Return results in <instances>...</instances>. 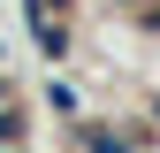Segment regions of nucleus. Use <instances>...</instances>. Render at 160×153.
Returning a JSON list of instances; mask_svg holds the SVG:
<instances>
[{
	"mask_svg": "<svg viewBox=\"0 0 160 153\" xmlns=\"http://www.w3.org/2000/svg\"><path fill=\"white\" fill-rule=\"evenodd\" d=\"M15 138H23V115H15L8 100H0V145H8V153H15Z\"/></svg>",
	"mask_w": 160,
	"mask_h": 153,
	"instance_id": "1",
	"label": "nucleus"
},
{
	"mask_svg": "<svg viewBox=\"0 0 160 153\" xmlns=\"http://www.w3.org/2000/svg\"><path fill=\"white\" fill-rule=\"evenodd\" d=\"M46 100H53V115H76V84H61V76H53V84H46Z\"/></svg>",
	"mask_w": 160,
	"mask_h": 153,
	"instance_id": "2",
	"label": "nucleus"
},
{
	"mask_svg": "<svg viewBox=\"0 0 160 153\" xmlns=\"http://www.w3.org/2000/svg\"><path fill=\"white\" fill-rule=\"evenodd\" d=\"M92 153H130V138H114V130H92Z\"/></svg>",
	"mask_w": 160,
	"mask_h": 153,
	"instance_id": "3",
	"label": "nucleus"
},
{
	"mask_svg": "<svg viewBox=\"0 0 160 153\" xmlns=\"http://www.w3.org/2000/svg\"><path fill=\"white\" fill-rule=\"evenodd\" d=\"M152 31H160V15H152Z\"/></svg>",
	"mask_w": 160,
	"mask_h": 153,
	"instance_id": "4",
	"label": "nucleus"
},
{
	"mask_svg": "<svg viewBox=\"0 0 160 153\" xmlns=\"http://www.w3.org/2000/svg\"><path fill=\"white\" fill-rule=\"evenodd\" d=\"M0 153H8V145H0Z\"/></svg>",
	"mask_w": 160,
	"mask_h": 153,
	"instance_id": "5",
	"label": "nucleus"
}]
</instances>
